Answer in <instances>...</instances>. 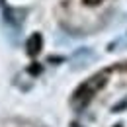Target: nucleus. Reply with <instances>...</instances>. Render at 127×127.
Listing matches in <instances>:
<instances>
[{"mask_svg":"<svg viewBox=\"0 0 127 127\" xmlns=\"http://www.w3.org/2000/svg\"><path fill=\"white\" fill-rule=\"evenodd\" d=\"M104 82H106V78L102 76V74H96V76H92V78H88L84 84H80L78 88H76V92L72 94V106L76 108V111H80L90 100H92V96L104 86Z\"/></svg>","mask_w":127,"mask_h":127,"instance_id":"obj_1","label":"nucleus"},{"mask_svg":"<svg viewBox=\"0 0 127 127\" xmlns=\"http://www.w3.org/2000/svg\"><path fill=\"white\" fill-rule=\"evenodd\" d=\"M41 43H43V39H41V35L39 33H33L32 37L28 39V43H26V47H28V53L30 55H37L39 51H41Z\"/></svg>","mask_w":127,"mask_h":127,"instance_id":"obj_2","label":"nucleus"},{"mask_svg":"<svg viewBox=\"0 0 127 127\" xmlns=\"http://www.w3.org/2000/svg\"><path fill=\"white\" fill-rule=\"evenodd\" d=\"M102 0H84V4H88V6H96V4H100Z\"/></svg>","mask_w":127,"mask_h":127,"instance_id":"obj_3","label":"nucleus"}]
</instances>
